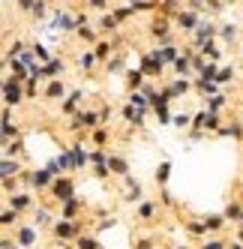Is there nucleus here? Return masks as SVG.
Masks as SVG:
<instances>
[{"label": "nucleus", "mask_w": 243, "mask_h": 249, "mask_svg": "<svg viewBox=\"0 0 243 249\" xmlns=\"http://www.w3.org/2000/svg\"><path fill=\"white\" fill-rule=\"evenodd\" d=\"M222 102H225L222 96H213V99H210V111H219V108H222Z\"/></svg>", "instance_id": "nucleus-14"}, {"label": "nucleus", "mask_w": 243, "mask_h": 249, "mask_svg": "<svg viewBox=\"0 0 243 249\" xmlns=\"http://www.w3.org/2000/svg\"><path fill=\"white\" fill-rule=\"evenodd\" d=\"M30 180L36 183V186H48V180H51V171H36V174L30 177Z\"/></svg>", "instance_id": "nucleus-3"}, {"label": "nucleus", "mask_w": 243, "mask_h": 249, "mask_svg": "<svg viewBox=\"0 0 243 249\" xmlns=\"http://www.w3.org/2000/svg\"><path fill=\"white\" fill-rule=\"evenodd\" d=\"M81 249H96V240H90V237H84V240H81Z\"/></svg>", "instance_id": "nucleus-18"}, {"label": "nucleus", "mask_w": 243, "mask_h": 249, "mask_svg": "<svg viewBox=\"0 0 243 249\" xmlns=\"http://www.w3.org/2000/svg\"><path fill=\"white\" fill-rule=\"evenodd\" d=\"M3 93H6V105H15L21 99V90H18V84H12V78L3 84Z\"/></svg>", "instance_id": "nucleus-1"}, {"label": "nucleus", "mask_w": 243, "mask_h": 249, "mask_svg": "<svg viewBox=\"0 0 243 249\" xmlns=\"http://www.w3.org/2000/svg\"><path fill=\"white\" fill-rule=\"evenodd\" d=\"M180 24H183V27H192V24H195V15H192V12L180 15Z\"/></svg>", "instance_id": "nucleus-9"}, {"label": "nucleus", "mask_w": 243, "mask_h": 249, "mask_svg": "<svg viewBox=\"0 0 243 249\" xmlns=\"http://www.w3.org/2000/svg\"><path fill=\"white\" fill-rule=\"evenodd\" d=\"M177 69H180V72H186V57H177V63H174Z\"/></svg>", "instance_id": "nucleus-22"}, {"label": "nucleus", "mask_w": 243, "mask_h": 249, "mask_svg": "<svg viewBox=\"0 0 243 249\" xmlns=\"http://www.w3.org/2000/svg\"><path fill=\"white\" fill-rule=\"evenodd\" d=\"M27 201H30L27 195H15V198H12V207H15V210H21V207H24Z\"/></svg>", "instance_id": "nucleus-7"}, {"label": "nucleus", "mask_w": 243, "mask_h": 249, "mask_svg": "<svg viewBox=\"0 0 243 249\" xmlns=\"http://www.w3.org/2000/svg\"><path fill=\"white\" fill-rule=\"evenodd\" d=\"M3 249H12V243H9V240H6V243H3Z\"/></svg>", "instance_id": "nucleus-24"}, {"label": "nucleus", "mask_w": 243, "mask_h": 249, "mask_svg": "<svg viewBox=\"0 0 243 249\" xmlns=\"http://www.w3.org/2000/svg\"><path fill=\"white\" fill-rule=\"evenodd\" d=\"M216 81H222V84H225V81H231V69H222V72H219V78H216Z\"/></svg>", "instance_id": "nucleus-16"}, {"label": "nucleus", "mask_w": 243, "mask_h": 249, "mask_svg": "<svg viewBox=\"0 0 243 249\" xmlns=\"http://www.w3.org/2000/svg\"><path fill=\"white\" fill-rule=\"evenodd\" d=\"M198 87H201L204 93H216V84H213V81H204V78H201V84H198Z\"/></svg>", "instance_id": "nucleus-11"}, {"label": "nucleus", "mask_w": 243, "mask_h": 249, "mask_svg": "<svg viewBox=\"0 0 243 249\" xmlns=\"http://www.w3.org/2000/svg\"><path fill=\"white\" fill-rule=\"evenodd\" d=\"M57 234H60V237H69V234H72V225H69V222L57 225Z\"/></svg>", "instance_id": "nucleus-12"}, {"label": "nucleus", "mask_w": 243, "mask_h": 249, "mask_svg": "<svg viewBox=\"0 0 243 249\" xmlns=\"http://www.w3.org/2000/svg\"><path fill=\"white\" fill-rule=\"evenodd\" d=\"M93 60H96V54H90V51H87V54H81V66H93Z\"/></svg>", "instance_id": "nucleus-13"}, {"label": "nucleus", "mask_w": 243, "mask_h": 249, "mask_svg": "<svg viewBox=\"0 0 243 249\" xmlns=\"http://www.w3.org/2000/svg\"><path fill=\"white\" fill-rule=\"evenodd\" d=\"M57 165H60V168H69V153H60V159H57Z\"/></svg>", "instance_id": "nucleus-17"}, {"label": "nucleus", "mask_w": 243, "mask_h": 249, "mask_svg": "<svg viewBox=\"0 0 243 249\" xmlns=\"http://www.w3.org/2000/svg\"><path fill=\"white\" fill-rule=\"evenodd\" d=\"M204 225H207V228H219V225H222V219H219V216H210Z\"/></svg>", "instance_id": "nucleus-15"}, {"label": "nucleus", "mask_w": 243, "mask_h": 249, "mask_svg": "<svg viewBox=\"0 0 243 249\" xmlns=\"http://www.w3.org/2000/svg\"><path fill=\"white\" fill-rule=\"evenodd\" d=\"M33 240H36V234H33L30 228H21V231H18V243H21V246H30Z\"/></svg>", "instance_id": "nucleus-2"}, {"label": "nucleus", "mask_w": 243, "mask_h": 249, "mask_svg": "<svg viewBox=\"0 0 243 249\" xmlns=\"http://www.w3.org/2000/svg\"><path fill=\"white\" fill-rule=\"evenodd\" d=\"M132 102H135V105H138V108H144V105H147V102H144V96H141V93H135V96H132Z\"/></svg>", "instance_id": "nucleus-20"}, {"label": "nucleus", "mask_w": 243, "mask_h": 249, "mask_svg": "<svg viewBox=\"0 0 243 249\" xmlns=\"http://www.w3.org/2000/svg\"><path fill=\"white\" fill-rule=\"evenodd\" d=\"M12 219H15V216H12V210H6V213H3V225H12Z\"/></svg>", "instance_id": "nucleus-21"}, {"label": "nucleus", "mask_w": 243, "mask_h": 249, "mask_svg": "<svg viewBox=\"0 0 243 249\" xmlns=\"http://www.w3.org/2000/svg\"><path fill=\"white\" fill-rule=\"evenodd\" d=\"M108 168H114V171H120V174H126V162H123V159H117V156H108Z\"/></svg>", "instance_id": "nucleus-4"}, {"label": "nucleus", "mask_w": 243, "mask_h": 249, "mask_svg": "<svg viewBox=\"0 0 243 249\" xmlns=\"http://www.w3.org/2000/svg\"><path fill=\"white\" fill-rule=\"evenodd\" d=\"M60 93H63V84L60 81H54V84L48 87V96H60Z\"/></svg>", "instance_id": "nucleus-10"}, {"label": "nucleus", "mask_w": 243, "mask_h": 249, "mask_svg": "<svg viewBox=\"0 0 243 249\" xmlns=\"http://www.w3.org/2000/svg\"><path fill=\"white\" fill-rule=\"evenodd\" d=\"M204 249H225V246H222V243H219V240H210V243H207V246H204Z\"/></svg>", "instance_id": "nucleus-23"}, {"label": "nucleus", "mask_w": 243, "mask_h": 249, "mask_svg": "<svg viewBox=\"0 0 243 249\" xmlns=\"http://www.w3.org/2000/svg\"><path fill=\"white\" fill-rule=\"evenodd\" d=\"M75 165H84V150L75 147Z\"/></svg>", "instance_id": "nucleus-19"}, {"label": "nucleus", "mask_w": 243, "mask_h": 249, "mask_svg": "<svg viewBox=\"0 0 243 249\" xmlns=\"http://www.w3.org/2000/svg\"><path fill=\"white\" fill-rule=\"evenodd\" d=\"M12 171H18V162H15V165H12V159H3V174L9 177Z\"/></svg>", "instance_id": "nucleus-8"}, {"label": "nucleus", "mask_w": 243, "mask_h": 249, "mask_svg": "<svg viewBox=\"0 0 243 249\" xmlns=\"http://www.w3.org/2000/svg\"><path fill=\"white\" fill-rule=\"evenodd\" d=\"M168 171H171V165H168V162H162V165H159V171H156V180L165 183V180H168Z\"/></svg>", "instance_id": "nucleus-5"}, {"label": "nucleus", "mask_w": 243, "mask_h": 249, "mask_svg": "<svg viewBox=\"0 0 243 249\" xmlns=\"http://www.w3.org/2000/svg\"><path fill=\"white\" fill-rule=\"evenodd\" d=\"M36 222L39 225H51V213L48 210H36Z\"/></svg>", "instance_id": "nucleus-6"}]
</instances>
